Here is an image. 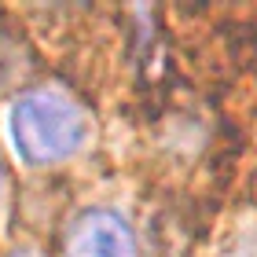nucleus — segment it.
I'll return each instance as SVG.
<instances>
[{"instance_id":"obj_1","label":"nucleus","mask_w":257,"mask_h":257,"mask_svg":"<svg viewBox=\"0 0 257 257\" xmlns=\"http://www.w3.org/2000/svg\"><path fill=\"white\" fill-rule=\"evenodd\" d=\"M85 133L88 121L81 103L59 88H33L11 107V140L33 166L70 158L85 144Z\"/></svg>"},{"instance_id":"obj_2","label":"nucleus","mask_w":257,"mask_h":257,"mask_svg":"<svg viewBox=\"0 0 257 257\" xmlns=\"http://www.w3.org/2000/svg\"><path fill=\"white\" fill-rule=\"evenodd\" d=\"M66 257H140L136 235L110 209H85L66 228Z\"/></svg>"},{"instance_id":"obj_3","label":"nucleus","mask_w":257,"mask_h":257,"mask_svg":"<svg viewBox=\"0 0 257 257\" xmlns=\"http://www.w3.org/2000/svg\"><path fill=\"white\" fill-rule=\"evenodd\" d=\"M11 257H41V253H33V250H19V253H11Z\"/></svg>"},{"instance_id":"obj_4","label":"nucleus","mask_w":257,"mask_h":257,"mask_svg":"<svg viewBox=\"0 0 257 257\" xmlns=\"http://www.w3.org/2000/svg\"><path fill=\"white\" fill-rule=\"evenodd\" d=\"M0 198H4V166H0Z\"/></svg>"}]
</instances>
